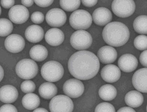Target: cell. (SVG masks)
I'll use <instances>...</instances> for the list:
<instances>
[{
    "label": "cell",
    "instance_id": "obj_1",
    "mask_svg": "<svg viewBox=\"0 0 147 112\" xmlns=\"http://www.w3.org/2000/svg\"><path fill=\"white\" fill-rule=\"evenodd\" d=\"M68 67L73 76L79 80H86L97 75L100 64L95 54L89 51L82 50L76 52L71 56Z\"/></svg>",
    "mask_w": 147,
    "mask_h": 112
},
{
    "label": "cell",
    "instance_id": "obj_2",
    "mask_svg": "<svg viewBox=\"0 0 147 112\" xmlns=\"http://www.w3.org/2000/svg\"><path fill=\"white\" fill-rule=\"evenodd\" d=\"M130 37L129 29L124 23L113 22L107 23L102 31L104 41L109 45L118 47L124 45Z\"/></svg>",
    "mask_w": 147,
    "mask_h": 112
},
{
    "label": "cell",
    "instance_id": "obj_3",
    "mask_svg": "<svg viewBox=\"0 0 147 112\" xmlns=\"http://www.w3.org/2000/svg\"><path fill=\"white\" fill-rule=\"evenodd\" d=\"M64 68L62 65L55 61H50L42 66L41 74L45 80L50 82L58 81L64 75Z\"/></svg>",
    "mask_w": 147,
    "mask_h": 112
},
{
    "label": "cell",
    "instance_id": "obj_4",
    "mask_svg": "<svg viewBox=\"0 0 147 112\" xmlns=\"http://www.w3.org/2000/svg\"><path fill=\"white\" fill-rule=\"evenodd\" d=\"M69 23L71 26L76 30H85L92 25V17L86 10H76L70 15Z\"/></svg>",
    "mask_w": 147,
    "mask_h": 112
},
{
    "label": "cell",
    "instance_id": "obj_5",
    "mask_svg": "<svg viewBox=\"0 0 147 112\" xmlns=\"http://www.w3.org/2000/svg\"><path fill=\"white\" fill-rule=\"evenodd\" d=\"M15 70L19 77L28 80L36 76L38 72V67L34 61L30 59H24L17 64Z\"/></svg>",
    "mask_w": 147,
    "mask_h": 112
},
{
    "label": "cell",
    "instance_id": "obj_6",
    "mask_svg": "<svg viewBox=\"0 0 147 112\" xmlns=\"http://www.w3.org/2000/svg\"><path fill=\"white\" fill-rule=\"evenodd\" d=\"M111 8L113 12L118 17L127 18L135 11L136 4L134 0H114Z\"/></svg>",
    "mask_w": 147,
    "mask_h": 112
},
{
    "label": "cell",
    "instance_id": "obj_7",
    "mask_svg": "<svg viewBox=\"0 0 147 112\" xmlns=\"http://www.w3.org/2000/svg\"><path fill=\"white\" fill-rule=\"evenodd\" d=\"M93 39L90 34L84 30H78L72 34L70 44L77 50H84L91 46Z\"/></svg>",
    "mask_w": 147,
    "mask_h": 112
},
{
    "label": "cell",
    "instance_id": "obj_8",
    "mask_svg": "<svg viewBox=\"0 0 147 112\" xmlns=\"http://www.w3.org/2000/svg\"><path fill=\"white\" fill-rule=\"evenodd\" d=\"M49 108L52 112H72L74 110L73 102L67 95H57L51 99Z\"/></svg>",
    "mask_w": 147,
    "mask_h": 112
},
{
    "label": "cell",
    "instance_id": "obj_9",
    "mask_svg": "<svg viewBox=\"0 0 147 112\" xmlns=\"http://www.w3.org/2000/svg\"><path fill=\"white\" fill-rule=\"evenodd\" d=\"M63 91L64 93L69 97L76 99L83 94L84 86V84L79 79H70L64 84Z\"/></svg>",
    "mask_w": 147,
    "mask_h": 112
},
{
    "label": "cell",
    "instance_id": "obj_10",
    "mask_svg": "<svg viewBox=\"0 0 147 112\" xmlns=\"http://www.w3.org/2000/svg\"><path fill=\"white\" fill-rule=\"evenodd\" d=\"M46 20L49 25L54 27H62L67 20V16L63 10L55 8L49 10L46 15Z\"/></svg>",
    "mask_w": 147,
    "mask_h": 112
},
{
    "label": "cell",
    "instance_id": "obj_11",
    "mask_svg": "<svg viewBox=\"0 0 147 112\" xmlns=\"http://www.w3.org/2000/svg\"><path fill=\"white\" fill-rule=\"evenodd\" d=\"M30 13L28 9L22 5L13 6L9 12L10 20L16 24H22L27 22Z\"/></svg>",
    "mask_w": 147,
    "mask_h": 112
},
{
    "label": "cell",
    "instance_id": "obj_12",
    "mask_svg": "<svg viewBox=\"0 0 147 112\" xmlns=\"http://www.w3.org/2000/svg\"><path fill=\"white\" fill-rule=\"evenodd\" d=\"M5 49L12 53H18L23 50L25 46V41L19 34L9 35L5 41Z\"/></svg>",
    "mask_w": 147,
    "mask_h": 112
},
{
    "label": "cell",
    "instance_id": "obj_13",
    "mask_svg": "<svg viewBox=\"0 0 147 112\" xmlns=\"http://www.w3.org/2000/svg\"><path fill=\"white\" fill-rule=\"evenodd\" d=\"M147 69L144 68L139 69L132 76V84L139 92L147 93Z\"/></svg>",
    "mask_w": 147,
    "mask_h": 112
},
{
    "label": "cell",
    "instance_id": "obj_14",
    "mask_svg": "<svg viewBox=\"0 0 147 112\" xmlns=\"http://www.w3.org/2000/svg\"><path fill=\"white\" fill-rule=\"evenodd\" d=\"M118 66L121 70L125 72H133L137 68L138 62L136 56L131 54H125L118 60Z\"/></svg>",
    "mask_w": 147,
    "mask_h": 112
},
{
    "label": "cell",
    "instance_id": "obj_15",
    "mask_svg": "<svg viewBox=\"0 0 147 112\" xmlns=\"http://www.w3.org/2000/svg\"><path fill=\"white\" fill-rule=\"evenodd\" d=\"M121 70L117 66L113 64L106 65L102 69L100 75L104 81L108 83H114L121 77Z\"/></svg>",
    "mask_w": 147,
    "mask_h": 112
},
{
    "label": "cell",
    "instance_id": "obj_16",
    "mask_svg": "<svg viewBox=\"0 0 147 112\" xmlns=\"http://www.w3.org/2000/svg\"><path fill=\"white\" fill-rule=\"evenodd\" d=\"M92 18L96 25L104 26L111 21L112 14L109 9L102 7L94 10L92 14Z\"/></svg>",
    "mask_w": 147,
    "mask_h": 112
},
{
    "label": "cell",
    "instance_id": "obj_17",
    "mask_svg": "<svg viewBox=\"0 0 147 112\" xmlns=\"http://www.w3.org/2000/svg\"><path fill=\"white\" fill-rule=\"evenodd\" d=\"M97 55L99 60L105 64H109L115 62L118 56L115 49L109 46H105L100 48Z\"/></svg>",
    "mask_w": 147,
    "mask_h": 112
},
{
    "label": "cell",
    "instance_id": "obj_18",
    "mask_svg": "<svg viewBox=\"0 0 147 112\" xmlns=\"http://www.w3.org/2000/svg\"><path fill=\"white\" fill-rule=\"evenodd\" d=\"M18 97V92L13 86L5 85L0 88V101L5 103L15 102Z\"/></svg>",
    "mask_w": 147,
    "mask_h": 112
},
{
    "label": "cell",
    "instance_id": "obj_19",
    "mask_svg": "<svg viewBox=\"0 0 147 112\" xmlns=\"http://www.w3.org/2000/svg\"><path fill=\"white\" fill-rule=\"evenodd\" d=\"M45 39L49 45L52 46H57L63 42L64 34L60 29L53 28L47 31L45 35Z\"/></svg>",
    "mask_w": 147,
    "mask_h": 112
},
{
    "label": "cell",
    "instance_id": "obj_20",
    "mask_svg": "<svg viewBox=\"0 0 147 112\" xmlns=\"http://www.w3.org/2000/svg\"><path fill=\"white\" fill-rule=\"evenodd\" d=\"M44 36V32L42 27L38 25H30L25 31V37L28 41L36 43L42 41Z\"/></svg>",
    "mask_w": 147,
    "mask_h": 112
},
{
    "label": "cell",
    "instance_id": "obj_21",
    "mask_svg": "<svg viewBox=\"0 0 147 112\" xmlns=\"http://www.w3.org/2000/svg\"><path fill=\"white\" fill-rule=\"evenodd\" d=\"M125 101L129 107L137 108L141 106L143 103L144 97L140 92L131 91L125 95Z\"/></svg>",
    "mask_w": 147,
    "mask_h": 112
},
{
    "label": "cell",
    "instance_id": "obj_22",
    "mask_svg": "<svg viewBox=\"0 0 147 112\" xmlns=\"http://www.w3.org/2000/svg\"><path fill=\"white\" fill-rule=\"evenodd\" d=\"M57 93V86L51 82H45L39 88V94L41 97L45 99H50Z\"/></svg>",
    "mask_w": 147,
    "mask_h": 112
},
{
    "label": "cell",
    "instance_id": "obj_23",
    "mask_svg": "<svg viewBox=\"0 0 147 112\" xmlns=\"http://www.w3.org/2000/svg\"><path fill=\"white\" fill-rule=\"evenodd\" d=\"M30 55L34 60L37 62H41L46 59L48 55V52L43 46L37 45L31 48Z\"/></svg>",
    "mask_w": 147,
    "mask_h": 112
},
{
    "label": "cell",
    "instance_id": "obj_24",
    "mask_svg": "<svg viewBox=\"0 0 147 112\" xmlns=\"http://www.w3.org/2000/svg\"><path fill=\"white\" fill-rule=\"evenodd\" d=\"M22 104L24 108L33 110L40 105V99L38 95L33 93H28L22 99Z\"/></svg>",
    "mask_w": 147,
    "mask_h": 112
},
{
    "label": "cell",
    "instance_id": "obj_25",
    "mask_svg": "<svg viewBox=\"0 0 147 112\" xmlns=\"http://www.w3.org/2000/svg\"><path fill=\"white\" fill-rule=\"evenodd\" d=\"M117 90L114 86L105 84L102 86L99 91L100 97L105 101H111L117 96Z\"/></svg>",
    "mask_w": 147,
    "mask_h": 112
},
{
    "label": "cell",
    "instance_id": "obj_26",
    "mask_svg": "<svg viewBox=\"0 0 147 112\" xmlns=\"http://www.w3.org/2000/svg\"><path fill=\"white\" fill-rule=\"evenodd\" d=\"M147 16L140 15L134 20V28L138 34H147Z\"/></svg>",
    "mask_w": 147,
    "mask_h": 112
},
{
    "label": "cell",
    "instance_id": "obj_27",
    "mask_svg": "<svg viewBox=\"0 0 147 112\" xmlns=\"http://www.w3.org/2000/svg\"><path fill=\"white\" fill-rule=\"evenodd\" d=\"M13 25L10 20L6 18L0 19V36L5 37L11 33Z\"/></svg>",
    "mask_w": 147,
    "mask_h": 112
},
{
    "label": "cell",
    "instance_id": "obj_28",
    "mask_svg": "<svg viewBox=\"0 0 147 112\" xmlns=\"http://www.w3.org/2000/svg\"><path fill=\"white\" fill-rule=\"evenodd\" d=\"M60 5L65 11H74L80 7V0H60Z\"/></svg>",
    "mask_w": 147,
    "mask_h": 112
},
{
    "label": "cell",
    "instance_id": "obj_29",
    "mask_svg": "<svg viewBox=\"0 0 147 112\" xmlns=\"http://www.w3.org/2000/svg\"><path fill=\"white\" fill-rule=\"evenodd\" d=\"M147 37L144 35L137 36L134 41V45L136 49L140 50H144L147 49Z\"/></svg>",
    "mask_w": 147,
    "mask_h": 112
},
{
    "label": "cell",
    "instance_id": "obj_30",
    "mask_svg": "<svg viewBox=\"0 0 147 112\" xmlns=\"http://www.w3.org/2000/svg\"><path fill=\"white\" fill-rule=\"evenodd\" d=\"M36 86L34 83L31 80L25 81L22 82L21 85V89L22 92L26 94L31 93L35 91Z\"/></svg>",
    "mask_w": 147,
    "mask_h": 112
},
{
    "label": "cell",
    "instance_id": "obj_31",
    "mask_svg": "<svg viewBox=\"0 0 147 112\" xmlns=\"http://www.w3.org/2000/svg\"><path fill=\"white\" fill-rule=\"evenodd\" d=\"M95 112H115V109L111 104L107 102H102L99 104L95 109Z\"/></svg>",
    "mask_w": 147,
    "mask_h": 112
},
{
    "label": "cell",
    "instance_id": "obj_32",
    "mask_svg": "<svg viewBox=\"0 0 147 112\" xmlns=\"http://www.w3.org/2000/svg\"><path fill=\"white\" fill-rule=\"evenodd\" d=\"M31 20L35 24H40L44 20V15L41 12H34L32 14Z\"/></svg>",
    "mask_w": 147,
    "mask_h": 112
},
{
    "label": "cell",
    "instance_id": "obj_33",
    "mask_svg": "<svg viewBox=\"0 0 147 112\" xmlns=\"http://www.w3.org/2000/svg\"><path fill=\"white\" fill-rule=\"evenodd\" d=\"M17 112L18 110L16 107L10 103H7L3 105L0 108V112Z\"/></svg>",
    "mask_w": 147,
    "mask_h": 112
},
{
    "label": "cell",
    "instance_id": "obj_34",
    "mask_svg": "<svg viewBox=\"0 0 147 112\" xmlns=\"http://www.w3.org/2000/svg\"><path fill=\"white\" fill-rule=\"evenodd\" d=\"M54 0H34L36 5L41 7H46L50 6L53 3Z\"/></svg>",
    "mask_w": 147,
    "mask_h": 112
},
{
    "label": "cell",
    "instance_id": "obj_35",
    "mask_svg": "<svg viewBox=\"0 0 147 112\" xmlns=\"http://www.w3.org/2000/svg\"><path fill=\"white\" fill-rule=\"evenodd\" d=\"M15 3L14 0H1V4L3 8L5 9H10L13 6Z\"/></svg>",
    "mask_w": 147,
    "mask_h": 112
},
{
    "label": "cell",
    "instance_id": "obj_36",
    "mask_svg": "<svg viewBox=\"0 0 147 112\" xmlns=\"http://www.w3.org/2000/svg\"><path fill=\"white\" fill-rule=\"evenodd\" d=\"M147 50H145L144 52H142L140 56V62L142 65L145 67H147Z\"/></svg>",
    "mask_w": 147,
    "mask_h": 112
},
{
    "label": "cell",
    "instance_id": "obj_37",
    "mask_svg": "<svg viewBox=\"0 0 147 112\" xmlns=\"http://www.w3.org/2000/svg\"><path fill=\"white\" fill-rule=\"evenodd\" d=\"M84 6L88 7H93L97 4L98 0H81Z\"/></svg>",
    "mask_w": 147,
    "mask_h": 112
},
{
    "label": "cell",
    "instance_id": "obj_38",
    "mask_svg": "<svg viewBox=\"0 0 147 112\" xmlns=\"http://www.w3.org/2000/svg\"><path fill=\"white\" fill-rule=\"evenodd\" d=\"M21 3L25 7H30L34 5V0H21Z\"/></svg>",
    "mask_w": 147,
    "mask_h": 112
},
{
    "label": "cell",
    "instance_id": "obj_39",
    "mask_svg": "<svg viewBox=\"0 0 147 112\" xmlns=\"http://www.w3.org/2000/svg\"><path fill=\"white\" fill-rule=\"evenodd\" d=\"M136 112V111L130 107H122L120 109L117 111V112Z\"/></svg>",
    "mask_w": 147,
    "mask_h": 112
},
{
    "label": "cell",
    "instance_id": "obj_40",
    "mask_svg": "<svg viewBox=\"0 0 147 112\" xmlns=\"http://www.w3.org/2000/svg\"><path fill=\"white\" fill-rule=\"evenodd\" d=\"M4 76V70L2 66L0 65V82L3 80Z\"/></svg>",
    "mask_w": 147,
    "mask_h": 112
},
{
    "label": "cell",
    "instance_id": "obj_41",
    "mask_svg": "<svg viewBox=\"0 0 147 112\" xmlns=\"http://www.w3.org/2000/svg\"><path fill=\"white\" fill-rule=\"evenodd\" d=\"M34 112H48V111L46 110V109L43 108H36L34 109Z\"/></svg>",
    "mask_w": 147,
    "mask_h": 112
},
{
    "label": "cell",
    "instance_id": "obj_42",
    "mask_svg": "<svg viewBox=\"0 0 147 112\" xmlns=\"http://www.w3.org/2000/svg\"><path fill=\"white\" fill-rule=\"evenodd\" d=\"M1 13H2V9H1V7H0V15H1Z\"/></svg>",
    "mask_w": 147,
    "mask_h": 112
}]
</instances>
